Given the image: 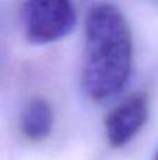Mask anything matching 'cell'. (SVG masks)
Segmentation results:
<instances>
[{"label":"cell","mask_w":158,"mask_h":160,"mask_svg":"<svg viewBox=\"0 0 158 160\" xmlns=\"http://www.w3.org/2000/svg\"><path fill=\"white\" fill-rule=\"evenodd\" d=\"M81 84L94 101L116 96L128 84L133 65V37L119 7L100 3L88 10L84 24Z\"/></svg>","instance_id":"obj_1"},{"label":"cell","mask_w":158,"mask_h":160,"mask_svg":"<svg viewBox=\"0 0 158 160\" xmlns=\"http://www.w3.org/2000/svg\"><path fill=\"white\" fill-rule=\"evenodd\" d=\"M21 21L28 41L50 44L72 32L77 14L73 3L66 0H32L22 4Z\"/></svg>","instance_id":"obj_2"},{"label":"cell","mask_w":158,"mask_h":160,"mask_svg":"<svg viewBox=\"0 0 158 160\" xmlns=\"http://www.w3.org/2000/svg\"><path fill=\"white\" fill-rule=\"evenodd\" d=\"M148 119V100L144 94H133L114 107L105 119V133L112 148L128 145Z\"/></svg>","instance_id":"obj_3"},{"label":"cell","mask_w":158,"mask_h":160,"mask_svg":"<svg viewBox=\"0 0 158 160\" xmlns=\"http://www.w3.org/2000/svg\"><path fill=\"white\" fill-rule=\"evenodd\" d=\"M55 124L52 105L44 97H34L27 102L21 115V132L28 141L41 142L50 135Z\"/></svg>","instance_id":"obj_4"},{"label":"cell","mask_w":158,"mask_h":160,"mask_svg":"<svg viewBox=\"0 0 158 160\" xmlns=\"http://www.w3.org/2000/svg\"><path fill=\"white\" fill-rule=\"evenodd\" d=\"M154 160H158V152H157V155H156V158H154Z\"/></svg>","instance_id":"obj_5"}]
</instances>
